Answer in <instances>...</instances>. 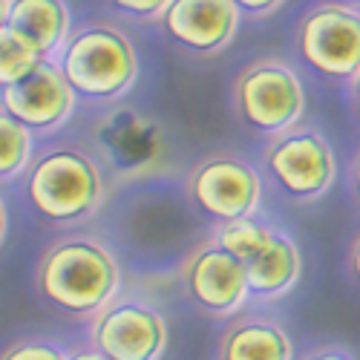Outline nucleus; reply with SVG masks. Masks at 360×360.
Instances as JSON below:
<instances>
[{"label":"nucleus","mask_w":360,"mask_h":360,"mask_svg":"<svg viewBox=\"0 0 360 360\" xmlns=\"http://www.w3.org/2000/svg\"><path fill=\"white\" fill-rule=\"evenodd\" d=\"M75 101L55 61H38L18 84L0 93V107L32 136H49L64 127L75 112Z\"/></svg>","instance_id":"obj_10"},{"label":"nucleus","mask_w":360,"mask_h":360,"mask_svg":"<svg viewBox=\"0 0 360 360\" xmlns=\"http://www.w3.org/2000/svg\"><path fill=\"white\" fill-rule=\"evenodd\" d=\"M32 211L52 225H78L107 199V176L98 159L78 144H49L23 173Z\"/></svg>","instance_id":"obj_2"},{"label":"nucleus","mask_w":360,"mask_h":360,"mask_svg":"<svg viewBox=\"0 0 360 360\" xmlns=\"http://www.w3.org/2000/svg\"><path fill=\"white\" fill-rule=\"evenodd\" d=\"M182 285L193 303L214 317L236 314L251 297L245 265L231 259L214 243H202L188 254L182 262Z\"/></svg>","instance_id":"obj_11"},{"label":"nucleus","mask_w":360,"mask_h":360,"mask_svg":"<svg viewBox=\"0 0 360 360\" xmlns=\"http://www.w3.org/2000/svg\"><path fill=\"white\" fill-rule=\"evenodd\" d=\"M352 104H354V112L360 118V75L352 81Z\"/></svg>","instance_id":"obj_27"},{"label":"nucleus","mask_w":360,"mask_h":360,"mask_svg":"<svg viewBox=\"0 0 360 360\" xmlns=\"http://www.w3.org/2000/svg\"><path fill=\"white\" fill-rule=\"evenodd\" d=\"M357 6H360V4H357Z\"/></svg>","instance_id":"obj_29"},{"label":"nucleus","mask_w":360,"mask_h":360,"mask_svg":"<svg viewBox=\"0 0 360 360\" xmlns=\"http://www.w3.org/2000/svg\"><path fill=\"white\" fill-rule=\"evenodd\" d=\"M349 268H352L354 283L360 285V233L354 236V243H352V248H349Z\"/></svg>","instance_id":"obj_22"},{"label":"nucleus","mask_w":360,"mask_h":360,"mask_svg":"<svg viewBox=\"0 0 360 360\" xmlns=\"http://www.w3.org/2000/svg\"><path fill=\"white\" fill-rule=\"evenodd\" d=\"M233 110L251 133L277 139L303 118L306 93L291 64L280 58H257L233 81Z\"/></svg>","instance_id":"obj_4"},{"label":"nucleus","mask_w":360,"mask_h":360,"mask_svg":"<svg viewBox=\"0 0 360 360\" xmlns=\"http://www.w3.org/2000/svg\"><path fill=\"white\" fill-rule=\"evenodd\" d=\"M167 4L170 0H122V4H112V6L127 15H139L144 20H162L167 12Z\"/></svg>","instance_id":"obj_20"},{"label":"nucleus","mask_w":360,"mask_h":360,"mask_svg":"<svg viewBox=\"0 0 360 360\" xmlns=\"http://www.w3.org/2000/svg\"><path fill=\"white\" fill-rule=\"evenodd\" d=\"M265 167L277 188L303 202L323 196L338 176L332 144L311 127H294L268 141Z\"/></svg>","instance_id":"obj_7"},{"label":"nucleus","mask_w":360,"mask_h":360,"mask_svg":"<svg viewBox=\"0 0 360 360\" xmlns=\"http://www.w3.org/2000/svg\"><path fill=\"white\" fill-rule=\"evenodd\" d=\"M352 182H354V193H357V202H360V150H357L354 165H352Z\"/></svg>","instance_id":"obj_25"},{"label":"nucleus","mask_w":360,"mask_h":360,"mask_svg":"<svg viewBox=\"0 0 360 360\" xmlns=\"http://www.w3.org/2000/svg\"><path fill=\"white\" fill-rule=\"evenodd\" d=\"M93 352L107 360H159L167 349L165 314L139 300H115L89 328Z\"/></svg>","instance_id":"obj_8"},{"label":"nucleus","mask_w":360,"mask_h":360,"mask_svg":"<svg viewBox=\"0 0 360 360\" xmlns=\"http://www.w3.org/2000/svg\"><path fill=\"white\" fill-rule=\"evenodd\" d=\"M188 196L219 225L254 217L262 202L259 173L233 153H211L188 173Z\"/></svg>","instance_id":"obj_6"},{"label":"nucleus","mask_w":360,"mask_h":360,"mask_svg":"<svg viewBox=\"0 0 360 360\" xmlns=\"http://www.w3.org/2000/svg\"><path fill=\"white\" fill-rule=\"evenodd\" d=\"M9 12H12V0H0V26L9 23Z\"/></svg>","instance_id":"obj_28"},{"label":"nucleus","mask_w":360,"mask_h":360,"mask_svg":"<svg viewBox=\"0 0 360 360\" xmlns=\"http://www.w3.org/2000/svg\"><path fill=\"white\" fill-rule=\"evenodd\" d=\"M300 271H303V257H300L297 243L291 236L274 231L268 248L254 262L245 265L248 294L259 300H280L294 288Z\"/></svg>","instance_id":"obj_15"},{"label":"nucleus","mask_w":360,"mask_h":360,"mask_svg":"<svg viewBox=\"0 0 360 360\" xmlns=\"http://www.w3.org/2000/svg\"><path fill=\"white\" fill-rule=\"evenodd\" d=\"M162 26L182 49L217 55L236 35L239 9L236 0H170Z\"/></svg>","instance_id":"obj_12"},{"label":"nucleus","mask_w":360,"mask_h":360,"mask_svg":"<svg viewBox=\"0 0 360 360\" xmlns=\"http://www.w3.org/2000/svg\"><path fill=\"white\" fill-rule=\"evenodd\" d=\"M35 288L49 306L70 317H98L122 288L112 251L86 233L55 239L35 265Z\"/></svg>","instance_id":"obj_1"},{"label":"nucleus","mask_w":360,"mask_h":360,"mask_svg":"<svg viewBox=\"0 0 360 360\" xmlns=\"http://www.w3.org/2000/svg\"><path fill=\"white\" fill-rule=\"evenodd\" d=\"M93 136L110 170L130 182L156 176L167 153V141L159 124L139 110H115L110 115H101Z\"/></svg>","instance_id":"obj_9"},{"label":"nucleus","mask_w":360,"mask_h":360,"mask_svg":"<svg viewBox=\"0 0 360 360\" xmlns=\"http://www.w3.org/2000/svg\"><path fill=\"white\" fill-rule=\"evenodd\" d=\"M9 26L44 61H55L72 35L70 6L61 0H12Z\"/></svg>","instance_id":"obj_14"},{"label":"nucleus","mask_w":360,"mask_h":360,"mask_svg":"<svg viewBox=\"0 0 360 360\" xmlns=\"http://www.w3.org/2000/svg\"><path fill=\"white\" fill-rule=\"evenodd\" d=\"M67 360H107V357H101V354L93 352V349H86V352H75V354H70Z\"/></svg>","instance_id":"obj_26"},{"label":"nucleus","mask_w":360,"mask_h":360,"mask_svg":"<svg viewBox=\"0 0 360 360\" xmlns=\"http://www.w3.org/2000/svg\"><path fill=\"white\" fill-rule=\"evenodd\" d=\"M55 64L75 98L89 101H118L139 78L136 46L112 23H93L72 32Z\"/></svg>","instance_id":"obj_3"},{"label":"nucleus","mask_w":360,"mask_h":360,"mask_svg":"<svg viewBox=\"0 0 360 360\" xmlns=\"http://www.w3.org/2000/svg\"><path fill=\"white\" fill-rule=\"evenodd\" d=\"M35 156V136L0 107V182L20 179Z\"/></svg>","instance_id":"obj_17"},{"label":"nucleus","mask_w":360,"mask_h":360,"mask_svg":"<svg viewBox=\"0 0 360 360\" xmlns=\"http://www.w3.org/2000/svg\"><path fill=\"white\" fill-rule=\"evenodd\" d=\"M217 360H294V343L277 320L245 314L222 332Z\"/></svg>","instance_id":"obj_13"},{"label":"nucleus","mask_w":360,"mask_h":360,"mask_svg":"<svg viewBox=\"0 0 360 360\" xmlns=\"http://www.w3.org/2000/svg\"><path fill=\"white\" fill-rule=\"evenodd\" d=\"M306 360H354V357L343 349H320V352H311Z\"/></svg>","instance_id":"obj_23"},{"label":"nucleus","mask_w":360,"mask_h":360,"mask_svg":"<svg viewBox=\"0 0 360 360\" xmlns=\"http://www.w3.org/2000/svg\"><path fill=\"white\" fill-rule=\"evenodd\" d=\"M6 231H9V211H6L4 196H0V245H4V239H6Z\"/></svg>","instance_id":"obj_24"},{"label":"nucleus","mask_w":360,"mask_h":360,"mask_svg":"<svg viewBox=\"0 0 360 360\" xmlns=\"http://www.w3.org/2000/svg\"><path fill=\"white\" fill-rule=\"evenodd\" d=\"M236 9H239V15L245 12V15L259 18V15H271V12L283 9V4H277V0H239Z\"/></svg>","instance_id":"obj_21"},{"label":"nucleus","mask_w":360,"mask_h":360,"mask_svg":"<svg viewBox=\"0 0 360 360\" xmlns=\"http://www.w3.org/2000/svg\"><path fill=\"white\" fill-rule=\"evenodd\" d=\"M297 55L326 78L354 81L360 75V6L320 4L309 9L297 29Z\"/></svg>","instance_id":"obj_5"},{"label":"nucleus","mask_w":360,"mask_h":360,"mask_svg":"<svg viewBox=\"0 0 360 360\" xmlns=\"http://www.w3.org/2000/svg\"><path fill=\"white\" fill-rule=\"evenodd\" d=\"M67 357L70 354L49 338H18L0 352V360H67Z\"/></svg>","instance_id":"obj_19"},{"label":"nucleus","mask_w":360,"mask_h":360,"mask_svg":"<svg viewBox=\"0 0 360 360\" xmlns=\"http://www.w3.org/2000/svg\"><path fill=\"white\" fill-rule=\"evenodd\" d=\"M38 61H44V58L29 46L9 23L0 26V93H4L6 86L18 84Z\"/></svg>","instance_id":"obj_18"},{"label":"nucleus","mask_w":360,"mask_h":360,"mask_svg":"<svg viewBox=\"0 0 360 360\" xmlns=\"http://www.w3.org/2000/svg\"><path fill=\"white\" fill-rule=\"evenodd\" d=\"M271 236H274V231L268 228L265 222H259L257 217H245V219L222 222V225L217 228V233H214L211 243H214L219 251H225L231 259L248 265V262H254V259L268 248Z\"/></svg>","instance_id":"obj_16"}]
</instances>
